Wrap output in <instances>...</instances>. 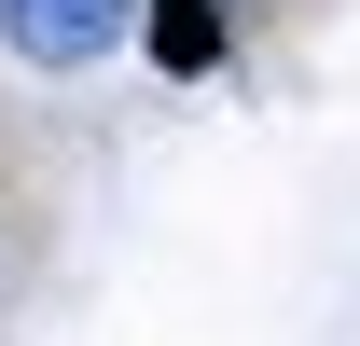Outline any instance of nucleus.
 I'll return each mask as SVG.
<instances>
[{"mask_svg": "<svg viewBox=\"0 0 360 346\" xmlns=\"http://www.w3.org/2000/svg\"><path fill=\"white\" fill-rule=\"evenodd\" d=\"M139 0H0V42L28 56V70H97V56L125 42Z\"/></svg>", "mask_w": 360, "mask_h": 346, "instance_id": "1", "label": "nucleus"}, {"mask_svg": "<svg viewBox=\"0 0 360 346\" xmlns=\"http://www.w3.org/2000/svg\"><path fill=\"white\" fill-rule=\"evenodd\" d=\"M153 56L167 70H222V14L208 0H153Z\"/></svg>", "mask_w": 360, "mask_h": 346, "instance_id": "2", "label": "nucleus"}]
</instances>
